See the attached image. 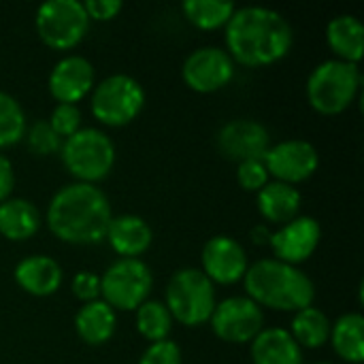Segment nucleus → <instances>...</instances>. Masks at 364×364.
I'll return each instance as SVG.
<instances>
[{"label": "nucleus", "mask_w": 364, "mask_h": 364, "mask_svg": "<svg viewBox=\"0 0 364 364\" xmlns=\"http://www.w3.org/2000/svg\"><path fill=\"white\" fill-rule=\"evenodd\" d=\"M226 51L247 68L271 66L284 60L294 45L290 21L267 6L237 9L224 28Z\"/></svg>", "instance_id": "nucleus-1"}, {"label": "nucleus", "mask_w": 364, "mask_h": 364, "mask_svg": "<svg viewBox=\"0 0 364 364\" xmlns=\"http://www.w3.org/2000/svg\"><path fill=\"white\" fill-rule=\"evenodd\" d=\"M113 209L109 196L92 183H68L60 188L49 205L45 222L55 239L70 245H98L105 241Z\"/></svg>", "instance_id": "nucleus-2"}, {"label": "nucleus", "mask_w": 364, "mask_h": 364, "mask_svg": "<svg viewBox=\"0 0 364 364\" xmlns=\"http://www.w3.org/2000/svg\"><path fill=\"white\" fill-rule=\"evenodd\" d=\"M245 296L252 299L260 309L273 311H301L314 305L316 286L307 273L299 267L279 262L275 258H262L247 267L243 275Z\"/></svg>", "instance_id": "nucleus-3"}, {"label": "nucleus", "mask_w": 364, "mask_h": 364, "mask_svg": "<svg viewBox=\"0 0 364 364\" xmlns=\"http://www.w3.org/2000/svg\"><path fill=\"white\" fill-rule=\"evenodd\" d=\"M363 85L358 64L343 60H324L307 77V102L322 115H339L352 107Z\"/></svg>", "instance_id": "nucleus-4"}, {"label": "nucleus", "mask_w": 364, "mask_h": 364, "mask_svg": "<svg viewBox=\"0 0 364 364\" xmlns=\"http://www.w3.org/2000/svg\"><path fill=\"white\" fill-rule=\"evenodd\" d=\"M164 305L173 322L183 326H203L215 309V286L200 269H179L166 284Z\"/></svg>", "instance_id": "nucleus-5"}, {"label": "nucleus", "mask_w": 364, "mask_h": 364, "mask_svg": "<svg viewBox=\"0 0 364 364\" xmlns=\"http://www.w3.org/2000/svg\"><path fill=\"white\" fill-rule=\"evenodd\" d=\"M60 158L64 168L79 181L96 186L115 166V145L98 128H81L62 141Z\"/></svg>", "instance_id": "nucleus-6"}, {"label": "nucleus", "mask_w": 364, "mask_h": 364, "mask_svg": "<svg viewBox=\"0 0 364 364\" xmlns=\"http://www.w3.org/2000/svg\"><path fill=\"white\" fill-rule=\"evenodd\" d=\"M154 273L141 258H117L100 275V301L113 311H136L149 301Z\"/></svg>", "instance_id": "nucleus-7"}, {"label": "nucleus", "mask_w": 364, "mask_h": 364, "mask_svg": "<svg viewBox=\"0 0 364 364\" xmlns=\"http://www.w3.org/2000/svg\"><path fill=\"white\" fill-rule=\"evenodd\" d=\"M90 107L94 119H98L102 126L122 128L136 119L143 111L145 90L134 77L117 73L94 85Z\"/></svg>", "instance_id": "nucleus-8"}, {"label": "nucleus", "mask_w": 364, "mask_h": 364, "mask_svg": "<svg viewBox=\"0 0 364 364\" xmlns=\"http://www.w3.org/2000/svg\"><path fill=\"white\" fill-rule=\"evenodd\" d=\"M90 17L79 0H47L36 9L34 28L38 38L58 51H68L77 47L87 30Z\"/></svg>", "instance_id": "nucleus-9"}, {"label": "nucleus", "mask_w": 364, "mask_h": 364, "mask_svg": "<svg viewBox=\"0 0 364 364\" xmlns=\"http://www.w3.org/2000/svg\"><path fill=\"white\" fill-rule=\"evenodd\" d=\"M209 322L218 339L243 346L252 343L260 335V331L264 328V314L252 299L230 296L222 303H215Z\"/></svg>", "instance_id": "nucleus-10"}, {"label": "nucleus", "mask_w": 364, "mask_h": 364, "mask_svg": "<svg viewBox=\"0 0 364 364\" xmlns=\"http://www.w3.org/2000/svg\"><path fill=\"white\" fill-rule=\"evenodd\" d=\"M262 162L269 171V177L296 188V183H303L316 175L320 166V154L316 145L305 139H288L271 145Z\"/></svg>", "instance_id": "nucleus-11"}, {"label": "nucleus", "mask_w": 364, "mask_h": 364, "mask_svg": "<svg viewBox=\"0 0 364 364\" xmlns=\"http://www.w3.org/2000/svg\"><path fill=\"white\" fill-rule=\"evenodd\" d=\"M183 83L198 94H213L226 87L235 77V62L222 47H198L181 66Z\"/></svg>", "instance_id": "nucleus-12"}, {"label": "nucleus", "mask_w": 364, "mask_h": 364, "mask_svg": "<svg viewBox=\"0 0 364 364\" xmlns=\"http://www.w3.org/2000/svg\"><path fill=\"white\" fill-rule=\"evenodd\" d=\"M322 239V226L316 218L296 215L292 222L279 226V230L271 232L269 247L275 260L299 267L314 256Z\"/></svg>", "instance_id": "nucleus-13"}, {"label": "nucleus", "mask_w": 364, "mask_h": 364, "mask_svg": "<svg viewBox=\"0 0 364 364\" xmlns=\"http://www.w3.org/2000/svg\"><path fill=\"white\" fill-rule=\"evenodd\" d=\"M200 264H203L200 271L207 275V279L213 286L215 284L232 286L243 279V275L247 273L250 260H247L245 247L237 239L228 235H218V237H211L203 245Z\"/></svg>", "instance_id": "nucleus-14"}, {"label": "nucleus", "mask_w": 364, "mask_h": 364, "mask_svg": "<svg viewBox=\"0 0 364 364\" xmlns=\"http://www.w3.org/2000/svg\"><path fill=\"white\" fill-rule=\"evenodd\" d=\"M215 141L220 154L237 164L247 160H262L271 147L269 130L256 119H232L224 124Z\"/></svg>", "instance_id": "nucleus-15"}, {"label": "nucleus", "mask_w": 364, "mask_h": 364, "mask_svg": "<svg viewBox=\"0 0 364 364\" xmlns=\"http://www.w3.org/2000/svg\"><path fill=\"white\" fill-rule=\"evenodd\" d=\"M96 73L87 58L70 53L58 60L49 73L47 87L58 105H77L87 94H92Z\"/></svg>", "instance_id": "nucleus-16"}, {"label": "nucleus", "mask_w": 364, "mask_h": 364, "mask_svg": "<svg viewBox=\"0 0 364 364\" xmlns=\"http://www.w3.org/2000/svg\"><path fill=\"white\" fill-rule=\"evenodd\" d=\"M15 284L30 296H51L60 290L64 273L55 258L45 254H32L17 262L13 271Z\"/></svg>", "instance_id": "nucleus-17"}, {"label": "nucleus", "mask_w": 364, "mask_h": 364, "mask_svg": "<svg viewBox=\"0 0 364 364\" xmlns=\"http://www.w3.org/2000/svg\"><path fill=\"white\" fill-rule=\"evenodd\" d=\"M105 241H109L111 250L119 258H139L149 250L154 241V230L141 215H113Z\"/></svg>", "instance_id": "nucleus-18"}, {"label": "nucleus", "mask_w": 364, "mask_h": 364, "mask_svg": "<svg viewBox=\"0 0 364 364\" xmlns=\"http://www.w3.org/2000/svg\"><path fill=\"white\" fill-rule=\"evenodd\" d=\"M117 328V316L105 301L83 303L75 314V333L87 346H105Z\"/></svg>", "instance_id": "nucleus-19"}, {"label": "nucleus", "mask_w": 364, "mask_h": 364, "mask_svg": "<svg viewBox=\"0 0 364 364\" xmlns=\"http://www.w3.org/2000/svg\"><path fill=\"white\" fill-rule=\"evenodd\" d=\"M254 364H303V350L286 328H262L252 341Z\"/></svg>", "instance_id": "nucleus-20"}, {"label": "nucleus", "mask_w": 364, "mask_h": 364, "mask_svg": "<svg viewBox=\"0 0 364 364\" xmlns=\"http://www.w3.org/2000/svg\"><path fill=\"white\" fill-rule=\"evenodd\" d=\"M301 192L294 186L288 183H279V181H269L258 194H256V203H258V211L260 215L271 222V224H288L292 222L299 211H301Z\"/></svg>", "instance_id": "nucleus-21"}, {"label": "nucleus", "mask_w": 364, "mask_h": 364, "mask_svg": "<svg viewBox=\"0 0 364 364\" xmlns=\"http://www.w3.org/2000/svg\"><path fill=\"white\" fill-rule=\"evenodd\" d=\"M326 43L337 60L358 64L364 53V26L356 15H337L326 26Z\"/></svg>", "instance_id": "nucleus-22"}, {"label": "nucleus", "mask_w": 364, "mask_h": 364, "mask_svg": "<svg viewBox=\"0 0 364 364\" xmlns=\"http://www.w3.org/2000/svg\"><path fill=\"white\" fill-rule=\"evenodd\" d=\"M41 230V213L32 200L6 198L0 203V235L9 241H28Z\"/></svg>", "instance_id": "nucleus-23"}, {"label": "nucleus", "mask_w": 364, "mask_h": 364, "mask_svg": "<svg viewBox=\"0 0 364 364\" xmlns=\"http://www.w3.org/2000/svg\"><path fill=\"white\" fill-rule=\"evenodd\" d=\"M331 346L339 358L350 364L364 363V318L346 314L331 326Z\"/></svg>", "instance_id": "nucleus-24"}, {"label": "nucleus", "mask_w": 364, "mask_h": 364, "mask_svg": "<svg viewBox=\"0 0 364 364\" xmlns=\"http://www.w3.org/2000/svg\"><path fill=\"white\" fill-rule=\"evenodd\" d=\"M331 320L328 316L318 309V307H305L301 311L294 314L292 318V324H290V335L292 339L303 348H309V350H320L328 343L331 339Z\"/></svg>", "instance_id": "nucleus-25"}, {"label": "nucleus", "mask_w": 364, "mask_h": 364, "mask_svg": "<svg viewBox=\"0 0 364 364\" xmlns=\"http://www.w3.org/2000/svg\"><path fill=\"white\" fill-rule=\"evenodd\" d=\"M186 19L198 30H218L226 28L237 6L222 0H186L181 4Z\"/></svg>", "instance_id": "nucleus-26"}, {"label": "nucleus", "mask_w": 364, "mask_h": 364, "mask_svg": "<svg viewBox=\"0 0 364 364\" xmlns=\"http://www.w3.org/2000/svg\"><path fill=\"white\" fill-rule=\"evenodd\" d=\"M136 331L143 339L158 343L168 339L173 331V318L164 303L160 301H145L136 311Z\"/></svg>", "instance_id": "nucleus-27"}, {"label": "nucleus", "mask_w": 364, "mask_h": 364, "mask_svg": "<svg viewBox=\"0 0 364 364\" xmlns=\"http://www.w3.org/2000/svg\"><path fill=\"white\" fill-rule=\"evenodd\" d=\"M26 113L21 105L0 90V149L17 145L26 134Z\"/></svg>", "instance_id": "nucleus-28"}, {"label": "nucleus", "mask_w": 364, "mask_h": 364, "mask_svg": "<svg viewBox=\"0 0 364 364\" xmlns=\"http://www.w3.org/2000/svg\"><path fill=\"white\" fill-rule=\"evenodd\" d=\"M23 139H26L30 151L36 156H53L62 147V139L51 130L47 119H38L30 128H26Z\"/></svg>", "instance_id": "nucleus-29"}, {"label": "nucleus", "mask_w": 364, "mask_h": 364, "mask_svg": "<svg viewBox=\"0 0 364 364\" xmlns=\"http://www.w3.org/2000/svg\"><path fill=\"white\" fill-rule=\"evenodd\" d=\"M47 122L51 130L64 141L81 130V111L77 105H55Z\"/></svg>", "instance_id": "nucleus-30"}, {"label": "nucleus", "mask_w": 364, "mask_h": 364, "mask_svg": "<svg viewBox=\"0 0 364 364\" xmlns=\"http://www.w3.org/2000/svg\"><path fill=\"white\" fill-rule=\"evenodd\" d=\"M237 181L245 192H260L269 183V171L262 160H247L237 164Z\"/></svg>", "instance_id": "nucleus-31"}, {"label": "nucleus", "mask_w": 364, "mask_h": 364, "mask_svg": "<svg viewBox=\"0 0 364 364\" xmlns=\"http://www.w3.org/2000/svg\"><path fill=\"white\" fill-rule=\"evenodd\" d=\"M183 358H181V348L171 341V339H164V341H158V343H151L143 356L139 364H181Z\"/></svg>", "instance_id": "nucleus-32"}, {"label": "nucleus", "mask_w": 364, "mask_h": 364, "mask_svg": "<svg viewBox=\"0 0 364 364\" xmlns=\"http://www.w3.org/2000/svg\"><path fill=\"white\" fill-rule=\"evenodd\" d=\"M73 296L81 303H92L100 299V277L90 271H79L70 284Z\"/></svg>", "instance_id": "nucleus-33"}, {"label": "nucleus", "mask_w": 364, "mask_h": 364, "mask_svg": "<svg viewBox=\"0 0 364 364\" xmlns=\"http://www.w3.org/2000/svg\"><path fill=\"white\" fill-rule=\"evenodd\" d=\"M83 9L90 21H111L119 15L124 4L119 0H87L83 2Z\"/></svg>", "instance_id": "nucleus-34"}, {"label": "nucleus", "mask_w": 364, "mask_h": 364, "mask_svg": "<svg viewBox=\"0 0 364 364\" xmlns=\"http://www.w3.org/2000/svg\"><path fill=\"white\" fill-rule=\"evenodd\" d=\"M15 188V171L11 160L0 151V203L11 198V192Z\"/></svg>", "instance_id": "nucleus-35"}, {"label": "nucleus", "mask_w": 364, "mask_h": 364, "mask_svg": "<svg viewBox=\"0 0 364 364\" xmlns=\"http://www.w3.org/2000/svg\"><path fill=\"white\" fill-rule=\"evenodd\" d=\"M269 237H271V230L267 226H262V224L252 230V239H254L256 245H269Z\"/></svg>", "instance_id": "nucleus-36"}, {"label": "nucleus", "mask_w": 364, "mask_h": 364, "mask_svg": "<svg viewBox=\"0 0 364 364\" xmlns=\"http://www.w3.org/2000/svg\"><path fill=\"white\" fill-rule=\"evenodd\" d=\"M318 364H331V363H318Z\"/></svg>", "instance_id": "nucleus-37"}]
</instances>
